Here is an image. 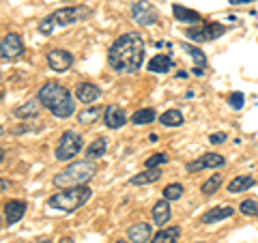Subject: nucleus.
<instances>
[{"label":"nucleus","instance_id":"nucleus-1","mask_svg":"<svg viewBox=\"0 0 258 243\" xmlns=\"http://www.w3.org/2000/svg\"><path fill=\"white\" fill-rule=\"evenodd\" d=\"M108 63L116 74H136L144 63V39L138 32H125L112 43Z\"/></svg>","mask_w":258,"mask_h":243},{"label":"nucleus","instance_id":"nucleus-2","mask_svg":"<svg viewBox=\"0 0 258 243\" xmlns=\"http://www.w3.org/2000/svg\"><path fill=\"white\" fill-rule=\"evenodd\" d=\"M37 99L41 101V106L52 112L56 118H69L76 112V103L71 93L58 82H45L39 88Z\"/></svg>","mask_w":258,"mask_h":243},{"label":"nucleus","instance_id":"nucleus-3","mask_svg":"<svg viewBox=\"0 0 258 243\" xmlns=\"http://www.w3.org/2000/svg\"><path fill=\"white\" fill-rule=\"evenodd\" d=\"M95 174H97L95 161H91V159L74 161V164H69L67 168L60 170V172L54 176V185L56 188H62V190L82 188V185H86Z\"/></svg>","mask_w":258,"mask_h":243},{"label":"nucleus","instance_id":"nucleus-4","mask_svg":"<svg viewBox=\"0 0 258 243\" xmlns=\"http://www.w3.org/2000/svg\"><path fill=\"white\" fill-rule=\"evenodd\" d=\"M93 196V190L88 185H82V188H69L62 192H56L54 196L47 198V207L56 209V211L62 213H74L80 207H84Z\"/></svg>","mask_w":258,"mask_h":243},{"label":"nucleus","instance_id":"nucleus-5","mask_svg":"<svg viewBox=\"0 0 258 243\" xmlns=\"http://www.w3.org/2000/svg\"><path fill=\"white\" fill-rule=\"evenodd\" d=\"M91 9L88 7H64V9L54 11L52 15H47L45 20H41L39 24V32L43 35H52L56 28H64V26H71L76 22H82L86 18H91Z\"/></svg>","mask_w":258,"mask_h":243},{"label":"nucleus","instance_id":"nucleus-6","mask_svg":"<svg viewBox=\"0 0 258 243\" xmlns=\"http://www.w3.org/2000/svg\"><path fill=\"white\" fill-rule=\"evenodd\" d=\"M84 147V140H82V136H80L76 129H67L62 136H60V140H58V147H56V159L58 161H71L80 151H82Z\"/></svg>","mask_w":258,"mask_h":243},{"label":"nucleus","instance_id":"nucleus-7","mask_svg":"<svg viewBox=\"0 0 258 243\" xmlns=\"http://www.w3.org/2000/svg\"><path fill=\"white\" fill-rule=\"evenodd\" d=\"M226 32V26L224 24H198V26H191L185 30V37H189L191 41L196 43H203V41H211V39H217L222 37Z\"/></svg>","mask_w":258,"mask_h":243},{"label":"nucleus","instance_id":"nucleus-8","mask_svg":"<svg viewBox=\"0 0 258 243\" xmlns=\"http://www.w3.org/2000/svg\"><path fill=\"white\" fill-rule=\"evenodd\" d=\"M157 18H159V13L149 0H136L132 5V20L138 26H153L157 22Z\"/></svg>","mask_w":258,"mask_h":243},{"label":"nucleus","instance_id":"nucleus-9","mask_svg":"<svg viewBox=\"0 0 258 243\" xmlns=\"http://www.w3.org/2000/svg\"><path fill=\"white\" fill-rule=\"evenodd\" d=\"M24 54V41L18 32H7L0 41V56L3 60H13Z\"/></svg>","mask_w":258,"mask_h":243},{"label":"nucleus","instance_id":"nucleus-10","mask_svg":"<svg viewBox=\"0 0 258 243\" xmlns=\"http://www.w3.org/2000/svg\"><path fill=\"white\" fill-rule=\"evenodd\" d=\"M47 65L56 74H64L74 65V54L67 50H50L47 52Z\"/></svg>","mask_w":258,"mask_h":243},{"label":"nucleus","instance_id":"nucleus-11","mask_svg":"<svg viewBox=\"0 0 258 243\" xmlns=\"http://www.w3.org/2000/svg\"><path fill=\"white\" fill-rule=\"evenodd\" d=\"M224 164H226V159H224V155H220V153H205L200 159L189 161L187 170L189 172H196V170H203V168H222Z\"/></svg>","mask_w":258,"mask_h":243},{"label":"nucleus","instance_id":"nucleus-12","mask_svg":"<svg viewBox=\"0 0 258 243\" xmlns=\"http://www.w3.org/2000/svg\"><path fill=\"white\" fill-rule=\"evenodd\" d=\"M26 202L24 200H9V202H5V220H7V226H13V224H18L24 213H26Z\"/></svg>","mask_w":258,"mask_h":243},{"label":"nucleus","instance_id":"nucleus-13","mask_svg":"<svg viewBox=\"0 0 258 243\" xmlns=\"http://www.w3.org/2000/svg\"><path fill=\"white\" fill-rule=\"evenodd\" d=\"M103 123H106V127H110V129H120L127 123L125 110L118 108V106H108L106 112H103Z\"/></svg>","mask_w":258,"mask_h":243},{"label":"nucleus","instance_id":"nucleus-14","mask_svg":"<svg viewBox=\"0 0 258 243\" xmlns=\"http://www.w3.org/2000/svg\"><path fill=\"white\" fill-rule=\"evenodd\" d=\"M76 97H78V101H82V103H95L101 97V91H99V86L93 82H82L76 86Z\"/></svg>","mask_w":258,"mask_h":243},{"label":"nucleus","instance_id":"nucleus-15","mask_svg":"<svg viewBox=\"0 0 258 243\" xmlns=\"http://www.w3.org/2000/svg\"><path fill=\"white\" fill-rule=\"evenodd\" d=\"M235 215V209L224 205V207H215V209H209V211L200 217L203 224H215V222H222V220H228V217Z\"/></svg>","mask_w":258,"mask_h":243},{"label":"nucleus","instance_id":"nucleus-16","mask_svg":"<svg viewBox=\"0 0 258 243\" xmlns=\"http://www.w3.org/2000/svg\"><path fill=\"white\" fill-rule=\"evenodd\" d=\"M151 234H153L151 224H134V226H129V230H127V237L132 243H149Z\"/></svg>","mask_w":258,"mask_h":243},{"label":"nucleus","instance_id":"nucleus-17","mask_svg":"<svg viewBox=\"0 0 258 243\" xmlns=\"http://www.w3.org/2000/svg\"><path fill=\"white\" fill-rule=\"evenodd\" d=\"M170 200L161 198L159 202H155V207H153V222H155L157 226H166L168 222H170Z\"/></svg>","mask_w":258,"mask_h":243},{"label":"nucleus","instance_id":"nucleus-18","mask_svg":"<svg viewBox=\"0 0 258 243\" xmlns=\"http://www.w3.org/2000/svg\"><path fill=\"white\" fill-rule=\"evenodd\" d=\"M172 58L168 54H155L153 58L149 60V71H153V74H166V71H170L172 69Z\"/></svg>","mask_w":258,"mask_h":243},{"label":"nucleus","instance_id":"nucleus-19","mask_svg":"<svg viewBox=\"0 0 258 243\" xmlns=\"http://www.w3.org/2000/svg\"><path fill=\"white\" fill-rule=\"evenodd\" d=\"M172 13H174V18L179 20V22H185V24H203V18H200V13L187 9V7L174 5V7H172Z\"/></svg>","mask_w":258,"mask_h":243},{"label":"nucleus","instance_id":"nucleus-20","mask_svg":"<svg viewBox=\"0 0 258 243\" xmlns=\"http://www.w3.org/2000/svg\"><path fill=\"white\" fill-rule=\"evenodd\" d=\"M39 112H41V101L30 99V101H26V103H22V106L15 108V116L18 118H32V116H39Z\"/></svg>","mask_w":258,"mask_h":243},{"label":"nucleus","instance_id":"nucleus-21","mask_svg":"<svg viewBox=\"0 0 258 243\" xmlns=\"http://www.w3.org/2000/svg\"><path fill=\"white\" fill-rule=\"evenodd\" d=\"M159 176H161V172H159V168H155V170H151V168H147V170H142V172H138L136 176H132V185H151V183H155V181H159Z\"/></svg>","mask_w":258,"mask_h":243},{"label":"nucleus","instance_id":"nucleus-22","mask_svg":"<svg viewBox=\"0 0 258 243\" xmlns=\"http://www.w3.org/2000/svg\"><path fill=\"white\" fill-rule=\"evenodd\" d=\"M179 237H181V226H170V228L159 230L151 243H176Z\"/></svg>","mask_w":258,"mask_h":243},{"label":"nucleus","instance_id":"nucleus-23","mask_svg":"<svg viewBox=\"0 0 258 243\" xmlns=\"http://www.w3.org/2000/svg\"><path fill=\"white\" fill-rule=\"evenodd\" d=\"M254 185V179L249 174H239V176H235L230 183H228V192L230 194H239V192H245V190H249Z\"/></svg>","mask_w":258,"mask_h":243},{"label":"nucleus","instance_id":"nucleus-24","mask_svg":"<svg viewBox=\"0 0 258 243\" xmlns=\"http://www.w3.org/2000/svg\"><path fill=\"white\" fill-rule=\"evenodd\" d=\"M106 149H108V140L106 138H97V140L86 149V157L88 159H97V157H103L106 155Z\"/></svg>","mask_w":258,"mask_h":243},{"label":"nucleus","instance_id":"nucleus-25","mask_svg":"<svg viewBox=\"0 0 258 243\" xmlns=\"http://www.w3.org/2000/svg\"><path fill=\"white\" fill-rule=\"evenodd\" d=\"M155 120V110L153 108H142V110H136L132 114V123L134 125H149Z\"/></svg>","mask_w":258,"mask_h":243},{"label":"nucleus","instance_id":"nucleus-26","mask_svg":"<svg viewBox=\"0 0 258 243\" xmlns=\"http://www.w3.org/2000/svg\"><path fill=\"white\" fill-rule=\"evenodd\" d=\"M161 125H166V127H181L183 125V114H181V110H166L164 114H161Z\"/></svg>","mask_w":258,"mask_h":243},{"label":"nucleus","instance_id":"nucleus-27","mask_svg":"<svg viewBox=\"0 0 258 243\" xmlns=\"http://www.w3.org/2000/svg\"><path fill=\"white\" fill-rule=\"evenodd\" d=\"M101 112H106V110H101V106H91V108H86L82 112H78V120L84 123V125H91L101 116Z\"/></svg>","mask_w":258,"mask_h":243},{"label":"nucleus","instance_id":"nucleus-28","mask_svg":"<svg viewBox=\"0 0 258 243\" xmlns=\"http://www.w3.org/2000/svg\"><path fill=\"white\" fill-rule=\"evenodd\" d=\"M222 183H224V176H222V174H211V176H209V179L203 183V188H200V190H203L205 196H211V194H215L217 190L222 188Z\"/></svg>","mask_w":258,"mask_h":243},{"label":"nucleus","instance_id":"nucleus-29","mask_svg":"<svg viewBox=\"0 0 258 243\" xmlns=\"http://www.w3.org/2000/svg\"><path fill=\"white\" fill-rule=\"evenodd\" d=\"M181 47H183V50H185V52H189V56H191V58H194V60H196V67H205V65H207V56H205L203 52H200V50H198V47H196V45L183 43Z\"/></svg>","mask_w":258,"mask_h":243},{"label":"nucleus","instance_id":"nucleus-30","mask_svg":"<svg viewBox=\"0 0 258 243\" xmlns=\"http://www.w3.org/2000/svg\"><path fill=\"white\" fill-rule=\"evenodd\" d=\"M183 185L181 183H170V185H166V188H164V198L166 200H179L181 196H183Z\"/></svg>","mask_w":258,"mask_h":243},{"label":"nucleus","instance_id":"nucleus-31","mask_svg":"<svg viewBox=\"0 0 258 243\" xmlns=\"http://www.w3.org/2000/svg\"><path fill=\"white\" fill-rule=\"evenodd\" d=\"M239 211L243 215H258V202L256 200H243L239 205Z\"/></svg>","mask_w":258,"mask_h":243},{"label":"nucleus","instance_id":"nucleus-32","mask_svg":"<svg viewBox=\"0 0 258 243\" xmlns=\"http://www.w3.org/2000/svg\"><path fill=\"white\" fill-rule=\"evenodd\" d=\"M166 161H168V155H166V153H155L153 157L147 159V168L155 170V168H159V166H164Z\"/></svg>","mask_w":258,"mask_h":243},{"label":"nucleus","instance_id":"nucleus-33","mask_svg":"<svg viewBox=\"0 0 258 243\" xmlns=\"http://www.w3.org/2000/svg\"><path fill=\"white\" fill-rule=\"evenodd\" d=\"M243 101H245L243 93H232L230 95V106H232V110H241V108H243Z\"/></svg>","mask_w":258,"mask_h":243},{"label":"nucleus","instance_id":"nucleus-34","mask_svg":"<svg viewBox=\"0 0 258 243\" xmlns=\"http://www.w3.org/2000/svg\"><path fill=\"white\" fill-rule=\"evenodd\" d=\"M226 138H228V136H226L224 132H217V134H211V136H209V142H211V144H224V142H226Z\"/></svg>","mask_w":258,"mask_h":243},{"label":"nucleus","instance_id":"nucleus-35","mask_svg":"<svg viewBox=\"0 0 258 243\" xmlns=\"http://www.w3.org/2000/svg\"><path fill=\"white\" fill-rule=\"evenodd\" d=\"M194 74H196V76H205V71H203V67H194Z\"/></svg>","mask_w":258,"mask_h":243},{"label":"nucleus","instance_id":"nucleus-36","mask_svg":"<svg viewBox=\"0 0 258 243\" xmlns=\"http://www.w3.org/2000/svg\"><path fill=\"white\" fill-rule=\"evenodd\" d=\"M232 5H243V3H249V0H230Z\"/></svg>","mask_w":258,"mask_h":243},{"label":"nucleus","instance_id":"nucleus-37","mask_svg":"<svg viewBox=\"0 0 258 243\" xmlns=\"http://www.w3.org/2000/svg\"><path fill=\"white\" fill-rule=\"evenodd\" d=\"M60 243H74V241H71L69 237H64V239H60Z\"/></svg>","mask_w":258,"mask_h":243},{"label":"nucleus","instance_id":"nucleus-38","mask_svg":"<svg viewBox=\"0 0 258 243\" xmlns=\"http://www.w3.org/2000/svg\"><path fill=\"white\" fill-rule=\"evenodd\" d=\"M39 243H52V241H47V239H45V241H39Z\"/></svg>","mask_w":258,"mask_h":243},{"label":"nucleus","instance_id":"nucleus-39","mask_svg":"<svg viewBox=\"0 0 258 243\" xmlns=\"http://www.w3.org/2000/svg\"><path fill=\"white\" fill-rule=\"evenodd\" d=\"M114 243H125V241H114Z\"/></svg>","mask_w":258,"mask_h":243},{"label":"nucleus","instance_id":"nucleus-40","mask_svg":"<svg viewBox=\"0 0 258 243\" xmlns=\"http://www.w3.org/2000/svg\"><path fill=\"white\" fill-rule=\"evenodd\" d=\"M198 243H203V241H198Z\"/></svg>","mask_w":258,"mask_h":243}]
</instances>
